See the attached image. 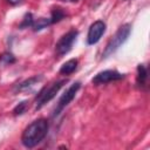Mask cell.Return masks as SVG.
Here are the masks:
<instances>
[{
    "mask_svg": "<svg viewBox=\"0 0 150 150\" xmlns=\"http://www.w3.org/2000/svg\"><path fill=\"white\" fill-rule=\"evenodd\" d=\"M49 123L46 118H38L28 124L21 135V143L23 146L32 149L40 144L47 136Z\"/></svg>",
    "mask_w": 150,
    "mask_h": 150,
    "instance_id": "6da1fadb",
    "label": "cell"
},
{
    "mask_svg": "<svg viewBox=\"0 0 150 150\" xmlns=\"http://www.w3.org/2000/svg\"><path fill=\"white\" fill-rule=\"evenodd\" d=\"M130 34H131V25L130 23H124L121 27H118V29L116 30L114 36L107 43V46H105V48H104V50L102 53V57L107 59L110 55H112L128 40Z\"/></svg>",
    "mask_w": 150,
    "mask_h": 150,
    "instance_id": "7a4b0ae2",
    "label": "cell"
},
{
    "mask_svg": "<svg viewBox=\"0 0 150 150\" xmlns=\"http://www.w3.org/2000/svg\"><path fill=\"white\" fill-rule=\"evenodd\" d=\"M68 82L67 79L63 80H59L54 83H52L48 87H45L43 89H41V91L38 94L36 98H35V110H40L43 105H46L49 101H52L56 94L60 91V89Z\"/></svg>",
    "mask_w": 150,
    "mask_h": 150,
    "instance_id": "3957f363",
    "label": "cell"
},
{
    "mask_svg": "<svg viewBox=\"0 0 150 150\" xmlns=\"http://www.w3.org/2000/svg\"><path fill=\"white\" fill-rule=\"evenodd\" d=\"M80 88H81V82H75L62 94V96L59 98V101H57V103L53 110V117L59 116L63 111V109L74 100V97H75V95Z\"/></svg>",
    "mask_w": 150,
    "mask_h": 150,
    "instance_id": "277c9868",
    "label": "cell"
},
{
    "mask_svg": "<svg viewBox=\"0 0 150 150\" xmlns=\"http://www.w3.org/2000/svg\"><path fill=\"white\" fill-rule=\"evenodd\" d=\"M79 35V32L76 29H70L69 32H67L66 34H63L59 41L55 45V52L59 56H63L66 54H68L74 42L76 41V38Z\"/></svg>",
    "mask_w": 150,
    "mask_h": 150,
    "instance_id": "5b68a950",
    "label": "cell"
},
{
    "mask_svg": "<svg viewBox=\"0 0 150 150\" xmlns=\"http://www.w3.org/2000/svg\"><path fill=\"white\" fill-rule=\"evenodd\" d=\"M122 79H124V74H121L117 70L107 69V70H103V71L97 73L93 77L91 82L95 86H100V84H107V83L114 82V81H120Z\"/></svg>",
    "mask_w": 150,
    "mask_h": 150,
    "instance_id": "8992f818",
    "label": "cell"
},
{
    "mask_svg": "<svg viewBox=\"0 0 150 150\" xmlns=\"http://www.w3.org/2000/svg\"><path fill=\"white\" fill-rule=\"evenodd\" d=\"M105 22L102 20H96L95 22H93L88 29V34H87V43L89 46L95 45L100 41V39L102 38V35L105 33Z\"/></svg>",
    "mask_w": 150,
    "mask_h": 150,
    "instance_id": "52a82bcc",
    "label": "cell"
},
{
    "mask_svg": "<svg viewBox=\"0 0 150 150\" xmlns=\"http://www.w3.org/2000/svg\"><path fill=\"white\" fill-rule=\"evenodd\" d=\"M42 79H43L42 75H35V76H32V77H29V79H27V80L20 82L19 84H16V86L14 87L13 90H14V93H20V91L28 90V89H30L32 87H34L36 83H39Z\"/></svg>",
    "mask_w": 150,
    "mask_h": 150,
    "instance_id": "ba28073f",
    "label": "cell"
},
{
    "mask_svg": "<svg viewBox=\"0 0 150 150\" xmlns=\"http://www.w3.org/2000/svg\"><path fill=\"white\" fill-rule=\"evenodd\" d=\"M66 18H67V13L64 12L63 8H61L59 6L52 8V11H50V18H49L52 25L53 23H56V22H60L61 20H63Z\"/></svg>",
    "mask_w": 150,
    "mask_h": 150,
    "instance_id": "9c48e42d",
    "label": "cell"
},
{
    "mask_svg": "<svg viewBox=\"0 0 150 150\" xmlns=\"http://www.w3.org/2000/svg\"><path fill=\"white\" fill-rule=\"evenodd\" d=\"M77 63L79 61L76 59H70L68 60L67 62H64L61 68H60V74H63V75H69L71 73H74L76 69H77Z\"/></svg>",
    "mask_w": 150,
    "mask_h": 150,
    "instance_id": "30bf717a",
    "label": "cell"
},
{
    "mask_svg": "<svg viewBox=\"0 0 150 150\" xmlns=\"http://www.w3.org/2000/svg\"><path fill=\"white\" fill-rule=\"evenodd\" d=\"M146 80H148V69L144 64H138L137 66V77H136V82L138 84V87H144L146 84Z\"/></svg>",
    "mask_w": 150,
    "mask_h": 150,
    "instance_id": "8fae6325",
    "label": "cell"
},
{
    "mask_svg": "<svg viewBox=\"0 0 150 150\" xmlns=\"http://www.w3.org/2000/svg\"><path fill=\"white\" fill-rule=\"evenodd\" d=\"M49 25H52L49 18H39L38 20H34L32 28H33L34 32H39V30H41V29L48 27Z\"/></svg>",
    "mask_w": 150,
    "mask_h": 150,
    "instance_id": "7c38bea8",
    "label": "cell"
},
{
    "mask_svg": "<svg viewBox=\"0 0 150 150\" xmlns=\"http://www.w3.org/2000/svg\"><path fill=\"white\" fill-rule=\"evenodd\" d=\"M16 59L15 56L11 53V52H4L1 55H0V66H8V64H13L15 63Z\"/></svg>",
    "mask_w": 150,
    "mask_h": 150,
    "instance_id": "4fadbf2b",
    "label": "cell"
},
{
    "mask_svg": "<svg viewBox=\"0 0 150 150\" xmlns=\"http://www.w3.org/2000/svg\"><path fill=\"white\" fill-rule=\"evenodd\" d=\"M33 22H34V18H33V14L32 13H26L22 21L20 22L19 25V28L20 29H25V28H28V27H32L33 26Z\"/></svg>",
    "mask_w": 150,
    "mask_h": 150,
    "instance_id": "5bb4252c",
    "label": "cell"
},
{
    "mask_svg": "<svg viewBox=\"0 0 150 150\" xmlns=\"http://www.w3.org/2000/svg\"><path fill=\"white\" fill-rule=\"evenodd\" d=\"M27 103H28L27 101H22L19 104H16L14 107V109H13V115L18 116V115H22L23 112H26V110H27Z\"/></svg>",
    "mask_w": 150,
    "mask_h": 150,
    "instance_id": "9a60e30c",
    "label": "cell"
},
{
    "mask_svg": "<svg viewBox=\"0 0 150 150\" xmlns=\"http://www.w3.org/2000/svg\"><path fill=\"white\" fill-rule=\"evenodd\" d=\"M22 1H23V0H7V2H8V4H11V5H13V6L21 4Z\"/></svg>",
    "mask_w": 150,
    "mask_h": 150,
    "instance_id": "2e32d148",
    "label": "cell"
},
{
    "mask_svg": "<svg viewBox=\"0 0 150 150\" xmlns=\"http://www.w3.org/2000/svg\"><path fill=\"white\" fill-rule=\"evenodd\" d=\"M60 1H68V2H75L77 0H60Z\"/></svg>",
    "mask_w": 150,
    "mask_h": 150,
    "instance_id": "e0dca14e",
    "label": "cell"
}]
</instances>
